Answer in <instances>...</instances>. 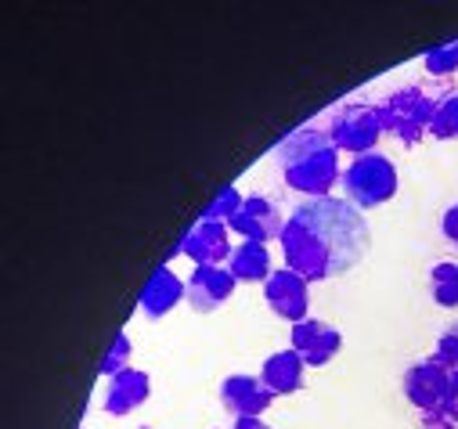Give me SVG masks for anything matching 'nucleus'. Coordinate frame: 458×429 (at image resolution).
<instances>
[{"label": "nucleus", "instance_id": "f257e3e1", "mask_svg": "<svg viewBox=\"0 0 458 429\" xmlns=\"http://www.w3.org/2000/svg\"><path fill=\"white\" fill-rule=\"evenodd\" d=\"M282 260L310 285L354 271L372 242L365 213L347 198H303L289 209L282 231Z\"/></svg>", "mask_w": 458, "mask_h": 429}, {"label": "nucleus", "instance_id": "6ab92c4d", "mask_svg": "<svg viewBox=\"0 0 458 429\" xmlns=\"http://www.w3.org/2000/svg\"><path fill=\"white\" fill-rule=\"evenodd\" d=\"M422 69L433 76V80H444L451 72H458V40H447L440 47H429L422 55Z\"/></svg>", "mask_w": 458, "mask_h": 429}, {"label": "nucleus", "instance_id": "b1692460", "mask_svg": "<svg viewBox=\"0 0 458 429\" xmlns=\"http://www.w3.org/2000/svg\"><path fill=\"white\" fill-rule=\"evenodd\" d=\"M440 231H444V239L458 249V206H451L447 213H444V221H440Z\"/></svg>", "mask_w": 458, "mask_h": 429}, {"label": "nucleus", "instance_id": "412c9836", "mask_svg": "<svg viewBox=\"0 0 458 429\" xmlns=\"http://www.w3.org/2000/svg\"><path fill=\"white\" fill-rule=\"evenodd\" d=\"M131 350H134V347H131V336H127V332H120V336H116V343H112V350H108V354H105V361H101V375H108V379H112V375H120L123 368H131Z\"/></svg>", "mask_w": 458, "mask_h": 429}, {"label": "nucleus", "instance_id": "2eb2a0df", "mask_svg": "<svg viewBox=\"0 0 458 429\" xmlns=\"http://www.w3.org/2000/svg\"><path fill=\"white\" fill-rule=\"evenodd\" d=\"M303 372H307V361L289 347V350H278V354H271L267 361H264V368H260V379L267 383V390L278 397H289V393H296L300 386H303Z\"/></svg>", "mask_w": 458, "mask_h": 429}, {"label": "nucleus", "instance_id": "1a4fd4ad", "mask_svg": "<svg viewBox=\"0 0 458 429\" xmlns=\"http://www.w3.org/2000/svg\"><path fill=\"white\" fill-rule=\"evenodd\" d=\"M404 397H408L419 411L440 408V404L451 397V372H447L437 358H426V361L411 365V368L404 372Z\"/></svg>", "mask_w": 458, "mask_h": 429}, {"label": "nucleus", "instance_id": "a878e982", "mask_svg": "<svg viewBox=\"0 0 458 429\" xmlns=\"http://www.w3.org/2000/svg\"><path fill=\"white\" fill-rule=\"evenodd\" d=\"M451 400L458 404V372H451Z\"/></svg>", "mask_w": 458, "mask_h": 429}, {"label": "nucleus", "instance_id": "ddd939ff", "mask_svg": "<svg viewBox=\"0 0 458 429\" xmlns=\"http://www.w3.org/2000/svg\"><path fill=\"white\" fill-rule=\"evenodd\" d=\"M152 393V379L141 368H123L120 375L108 379V393H105V415L123 418L131 411H138Z\"/></svg>", "mask_w": 458, "mask_h": 429}, {"label": "nucleus", "instance_id": "f03ea898", "mask_svg": "<svg viewBox=\"0 0 458 429\" xmlns=\"http://www.w3.org/2000/svg\"><path fill=\"white\" fill-rule=\"evenodd\" d=\"M275 159H278V170H282V181L307 195V198H328L332 188L343 181V170H339V148L332 145L328 130L321 127H296L278 148H275Z\"/></svg>", "mask_w": 458, "mask_h": 429}, {"label": "nucleus", "instance_id": "20e7f679", "mask_svg": "<svg viewBox=\"0 0 458 429\" xmlns=\"http://www.w3.org/2000/svg\"><path fill=\"white\" fill-rule=\"evenodd\" d=\"M343 198L354 202L358 209H376L383 202H390L401 188L397 181V166L390 156L383 152H369V156H358L347 170H343Z\"/></svg>", "mask_w": 458, "mask_h": 429}, {"label": "nucleus", "instance_id": "dca6fc26", "mask_svg": "<svg viewBox=\"0 0 458 429\" xmlns=\"http://www.w3.org/2000/svg\"><path fill=\"white\" fill-rule=\"evenodd\" d=\"M227 271H232L239 282H250V285L253 282H267L275 274L271 253L260 242H239L235 253H232V260H227Z\"/></svg>", "mask_w": 458, "mask_h": 429}, {"label": "nucleus", "instance_id": "423d86ee", "mask_svg": "<svg viewBox=\"0 0 458 429\" xmlns=\"http://www.w3.org/2000/svg\"><path fill=\"white\" fill-rule=\"evenodd\" d=\"M285 221H289V217H285L282 206H278L271 195H250L227 228H232L235 235H242L246 242L267 246V242H278V239H282Z\"/></svg>", "mask_w": 458, "mask_h": 429}, {"label": "nucleus", "instance_id": "aec40b11", "mask_svg": "<svg viewBox=\"0 0 458 429\" xmlns=\"http://www.w3.org/2000/svg\"><path fill=\"white\" fill-rule=\"evenodd\" d=\"M242 195H239V188H224L206 209H202V221H216V224H232V217L242 209Z\"/></svg>", "mask_w": 458, "mask_h": 429}, {"label": "nucleus", "instance_id": "9d476101", "mask_svg": "<svg viewBox=\"0 0 458 429\" xmlns=\"http://www.w3.org/2000/svg\"><path fill=\"white\" fill-rule=\"evenodd\" d=\"M275 393L260 375H227L220 383V404L224 411H232L235 418H257L271 408Z\"/></svg>", "mask_w": 458, "mask_h": 429}, {"label": "nucleus", "instance_id": "393cba45", "mask_svg": "<svg viewBox=\"0 0 458 429\" xmlns=\"http://www.w3.org/2000/svg\"><path fill=\"white\" fill-rule=\"evenodd\" d=\"M232 429H271V425L257 415V418H235V425H232Z\"/></svg>", "mask_w": 458, "mask_h": 429}, {"label": "nucleus", "instance_id": "0eeeda50", "mask_svg": "<svg viewBox=\"0 0 458 429\" xmlns=\"http://www.w3.org/2000/svg\"><path fill=\"white\" fill-rule=\"evenodd\" d=\"M177 253H184L195 267H227L235 253V242H232V228L227 224H216V221H199L184 242L177 246Z\"/></svg>", "mask_w": 458, "mask_h": 429}, {"label": "nucleus", "instance_id": "f8f14e48", "mask_svg": "<svg viewBox=\"0 0 458 429\" xmlns=\"http://www.w3.org/2000/svg\"><path fill=\"white\" fill-rule=\"evenodd\" d=\"M343 347V336L339 329H332L328 321H318V317H307L300 325H293V350L310 365V368H321L328 365Z\"/></svg>", "mask_w": 458, "mask_h": 429}, {"label": "nucleus", "instance_id": "39448f33", "mask_svg": "<svg viewBox=\"0 0 458 429\" xmlns=\"http://www.w3.org/2000/svg\"><path fill=\"white\" fill-rule=\"evenodd\" d=\"M328 138H332V145L339 152H351L354 159L376 152V145L383 138L379 109L376 105H365V101L343 105V109H335L332 120H328Z\"/></svg>", "mask_w": 458, "mask_h": 429}, {"label": "nucleus", "instance_id": "4468645a", "mask_svg": "<svg viewBox=\"0 0 458 429\" xmlns=\"http://www.w3.org/2000/svg\"><path fill=\"white\" fill-rule=\"evenodd\" d=\"M184 296H188V282H181V278L170 271V264H163V267L148 278V285L141 289L138 307H141L145 317H166Z\"/></svg>", "mask_w": 458, "mask_h": 429}, {"label": "nucleus", "instance_id": "4be33fe9", "mask_svg": "<svg viewBox=\"0 0 458 429\" xmlns=\"http://www.w3.org/2000/svg\"><path fill=\"white\" fill-rule=\"evenodd\" d=\"M422 429H458V404L447 397L440 408L422 411Z\"/></svg>", "mask_w": 458, "mask_h": 429}, {"label": "nucleus", "instance_id": "7ed1b4c3", "mask_svg": "<svg viewBox=\"0 0 458 429\" xmlns=\"http://www.w3.org/2000/svg\"><path fill=\"white\" fill-rule=\"evenodd\" d=\"M437 90L440 87H426V83H408V87L390 90L383 97V105H376L383 134L397 138L401 145H419L429 134V123H433Z\"/></svg>", "mask_w": 458, "mask_h": 429}, {"label": "nucleus", "instance_id": "9b49d317", "mask_svg": "<svg viewBox=\"0 0 458 429\" xmlns=\"http://www.w3.org/2000/svg\"><path fill=\"white\" fill-rule=\"evenodd\" d=\"M239 278L227 271V267H195L191 278H188V303L195 314H213L220 310L227 299H232Z\"/></svg>", "mask_w": 458, "mask_h": 429}, {"label": "nucleus", "instance_id": "a211bd4d", "mask_svg": "<svg viewBox=\"0 0 458 429\" xmlns=\"http://www.w3.org/2000/svg\"><path fill=\"white\" fill-rule=\"evenodd\" d=\"M429 292L440 307H458V260H440L429 271Z\"/></svg>", "mask_w": 458, "mask_h": 429}, {"label": "nucleus", "instance_id": "f3484780", "mask_svg": "<svg viewBox=\"0 0 458 429\" xmlns=\"http://www.w3.org/2000/svg\"><path fill=\"white\" fill-rule=\"evenodd\" d=\"M429 134L437 141H458V87L437 90V109H433Z\"/></svg>", "mask_w": 458, "mask_h": 429}, {"label": "nucleus", "instance_id": "6e6552de", "mask_svg": "<svg viewBox=\"0 0 458 429\" xmlns=\"http://www.w3.org/2000/svg\"><path fill=\"white\" fill-rule=\"evenodd\" d=\"M264 299H267L271 314L300 325V321H307V310H310V282L303 274L282 267L264 282Z\"/></svg>", "mask_w": 458, "mask_h": 429}, {"label": "nucleus", "instance_id": "5701e85b", "mask_svg": "<svg viewBox=\"0 0 458 429\" xmlns=\"http://www.w3.org/2000/svg\"><path fill=\"white\" fill-rule=\"evenodd\" d=\"M433 358L447 368V372H458V321L454 325L437 340V350H433Z\"/></svg>", "mask_w": 458, "mask_h": 429}]
</instances>
